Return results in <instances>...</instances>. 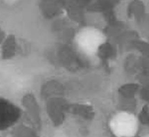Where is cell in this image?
<instances>
[{"label": "cell", "mask_w": 149, "mask_h": 137, "mask_svg": "<svg viewBox=\"0 0 149 137\" xmlns=\"http://www.w3.org/2000/svg\"><path fill=\"white\" fill-rule=\"evenodd\" d=\"M139 124L133 113L120 110L112 117L109 127L114 137H127L137 135Z\"/></svg>", "instance_id": "6da1fadb"}, {"label": "cell", "mask_w": 149, "mask_h": 137, "mask_svg": "<svg viewBox=\"0 0 149 137\" xmlns=\"http://www.w3.org/2000/svg\"><path fill=\"white\" fill-rule=\"evenodd\" d=\"M56 58L61 66L70 72H77L86 64L80 54L66 43H61L57 47Z\"/></svg>", "instance_id": "7a4b0ae2"}, {"label": "cell", "mask_w": 149, "mask_h": 137, "mask_svg": "<svg viewBox=\"0 0 149 137\" xmlns=\"http://www.w3.org/2000/svg\"><path fill=\"white\" fill-rule=\"evenodd\" d=\"M22 115L20 107L0 96V132L12 129L19 122Z\"/></svg>", "instance_id": "3957f363"}, {"label": "cell", "mask_w": 149, "mask_h": 137, "mask_svg": "<svg viewBox=\"0 0 149 137\" xmlns=\"http://www.w3.org/2000/svg\"><path fill=\"white\" fill-rule=\"evenodd\" d=\"M69 104L63 96L51 97L46 99V113L53 125L59 127L64 123L68 115Z\"/></svg>", "instance_id": "277c9868"}, {"label": "cell", "mask_w": 149, "mask_h": 137, "mask_svg": "<svg viewBox=\"0 0 149 137\" xmlns=\"http://www.w3.org/2000/svg\"><path fill=\"white\" fill-rule=\"evenodd\" d=\"M22 113L25 114L29 119L30 125L39 130L42 125V114L39 102L31 93L24 94L21 99Z\"/></svg>", "instance_id": "5b68a950"}, {"label": "cell", "mask_w": 149, "mask_h": 137, "mask_svg": "<svg viewBox=\"0 0 149 137\" xmlns=\"http://www.w3.org/2000/svg\"><path fill=\"white\" fill-rule=\"evenodd\" d=\"M123 0H96L88 9L91 11L103 13L108 22L116 19L114 10Z\"/></svg>", "instance_id": "8992f818"}, {"label": "cell", "mask_w": 149, "mask_h": 137, "mask_svg": "<svg viewBox=\"0 0 149 137\" xmlns=\"http://www.w3.org/2000/svg\"><path fill=\"white\" fill-rule=\"evenodd\" d=\"M39 8L41 15L47 19L59 17L64 10L61 0H40Z\"/></svg>", "instance_id": "52a82bcc"}, {"label": "cell", "mask_w": 149, "mask_h": 137, "mask_svg": "<svg viewBox=\"0 0 149 137\" xmlns=\"http://www.w3.org/2000/svg\"><path fill=\"white\" fill-rule=\"evenodd\" d=\"M95 110L92 106L85 103H69L68 114L85 121H91L95 117Z\"/></svg>", "instance_id": "ba28073f"}, {"label": "cell", "mask_w": 149, "mask_h": 137, "mask_svg": "<svg viewBox=\"0 0 149 137\" xmlns=\"http://www.w3.org/2000/svg\"><path fill=\"white\" fill-rule=\"evenodd\" d=\"M18 43L16 36L13 34H7L0 45V55L2 59L8 61L13 59L16 55Z\"/></svg>", "instance_id": "9c48e42d"}, {"label": "cell", "mask_w": 149, "mask_h": 137, "mask_svg": "<svg viewBox=\"0 0 149 137\" xmlns=\"http://www.w3.org/2000/svg\"><path fill=\"white\" fill-rule=\"evenodd\" d=\"M146 6L141 0H132L126 6L127 16L137 22H142L146 18Z\"/></svg>", "instance_id": "30bf717a"}, {"label": "cell", "mask_w": 149, "mask_h": 137, "mask_svg": "<svg viewBox=\"0 0 149 137\" xmlns=\"http://www.w3.org/2000/svg\"><path fill=\"white\" fill-rule=\"evenodd\" d=\"M96 51L99 59L104 63H106L115 59L117 49L110 41H105L98 45Z\"/></svg>", "instance_id": "8fae6325"}, {"label": "cell", "mask_w": 149, "mask_h": 137, "mask_svg": "<svg viewBox=\"0 0 149 137\" xmlns=\"http://www.w3.org/2000/svg\"><path fill=\"white\" fill-rule=\"evenodd\" d=\"M140 87V84L137 82L125 83L118 87L119 96L121 99L134 100L138 97Z\"/></svg>", "instance_id": "7c38bea8"}, {"label": "cell", "mask_w": 149, "mask_h": 137, "mask_svg": "<svg viewBox=\"0 0 149 137\" xmlns=\"http://www.w3.org/2000/svg\"><path fill=\"white\" fill-rule=\"evenodd\" d=\"M63 85L56 80L47 81L41 87V93L46 97V99L51 97L63 96Z\"/></svg>", "instance_id": "4fadbf2b"}, {"label": "cell", "mask_w": 149, "mask_h": 137, "mask_svg": "<svg viewBox=\"0 0 149 137\" xmlns=\"http://www.w3.org/2000/svg\"><path fill=\"white\" fill-rule=\"evenodd\" d=\"M10 129V137H40L38 130L29 124L19 122Z\"/></svg>", "instance_id": "5bb4252c"}, {"label": "cell", "mask_w": 149, "mask_h": 137, "mask_svg": "<svg viewBox=\"0 0 149 137\" xmlns=\"http://www.w3.org/2000/svg\"><path fill=\"white\" fill-rule=\"evenodd\" d=\"M140 60L139 54H129L124 59L123 68L125 72L130 76H136Z\"/></svg>", "instance_id": "9a60e30c"}, {"label": "cell", "mask_w": 149, "mask_h": 137, "mask_svg": "<svg viewBox=\"0 0 149 137\" xmlns=\"http://www.w3.org/2000/svg\"><path fill=\"white\" fill-rule=\"evenodd\" d=\"M62 20H58L52 26L53 31L58 38L63 41L62 43H65V41L69 39L71 34L70 30L68 27V24Z\"/></svg>", "instance_id": "2e32d148"}, {"label": "cell", "mask_w": 149, "mask_h": 137, "mask_svg": "<svg viewBox=\"0 0 149 137\" xmlns=\"http://www.w3.org/2000/svg\"><path fill=\"white\" fill-rule=\"evenodd\" d=\"M131 48L135 50L139 55L149 59V42L139 37L133 41Z\"/></svg>", "instance_id": "e0dca14e"}, {"label": "cell", "mask_w": 149, "mask_h": 137, "mask_svg": "<svg viewBox=\"0 0 149 137\" xmlns=\"http://www.w3.org/2000/svg\"><path fill=\"white\" fill-rule=\"evenodd\" d=\"M139 123L149 127V104H144L141 107L137 116Z\"/></svg>", "instance_id": "ac0fdd59"}, {"label": "cell", "mask_w": 149, "mask_h": 137, "mask_svg": "<svg viewBox=\"0 0 149 137\" xmlns=\"http://www.w3.org/2000/svg\"><path fill=\"white\" fill-rule=\"evenodd\" d=\"M6 35L7 34H6V33L5 32V31L3 30V29H2V27H1V26L0 24V45L1 44V43H2L3 40L5 39Z\"/></svg>", "instance_id": "d6986e66"}, {"label": "cell", "mask_w": 149, "mask_h": 137, "mask_svg": "<svg viewBox=\"0 0 149 137\" xmlns=\"http://www.w3.org/2000/svg\"><path fill=\"white\" fill-rule=\"evenodd\" d=\"M127 137H139L137 135H134V136H127Z\"/></svg>", "instance_id": "ffe728a7"}]
</instances>
